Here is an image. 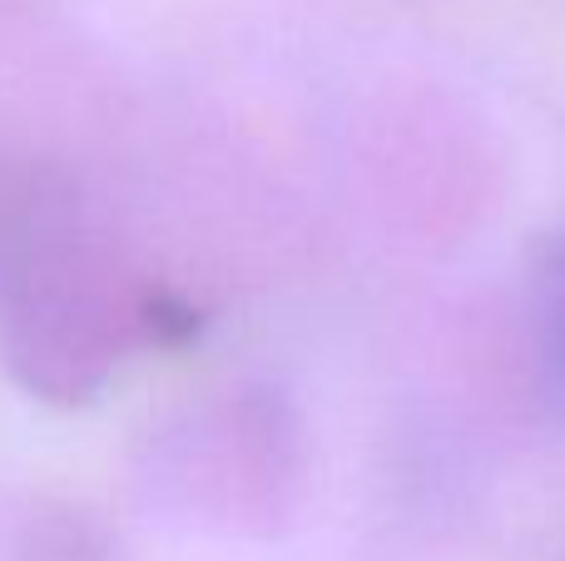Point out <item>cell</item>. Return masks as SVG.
I'll use <instances>...</instances> for the list:
<instances>
[{"mask_svg": "<svg viewBox=\"0 0 565 561\" xmlns=\"http://www.w3.org/2000/svg\"><path fill=\"white\" fill-rule=\"evenodd\" d=\"M551 358H556V373H561V383H565V298H561V308H556V343H551Z\"/></svg>", "mask_w": 565, "mask_h": 561, "instance_id": "2", "label": "cell"}, {"mask_svg": "<svg viewBox=\"0 0 565 561\" xmlns=\"http://www.w3.org/2000/svg\"><path fill=\"white\" fill-rule=\"evenodd\" d=\"M65 239L45 204L0 224V348L45 393H70L89 363L95 278L89 258Z\"/></svg>", "mask_w": 565, "mask_h": 561, "instance_id": "1", "label": "cell"}]
</instances>
